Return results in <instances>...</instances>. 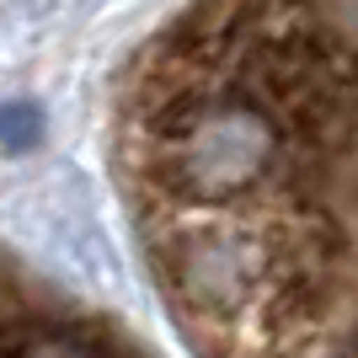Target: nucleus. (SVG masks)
I'll return each instance as SVG.
<instances>
[{
	"mask_svg": "<svg viewBox=\"0 0 358 358\" xmlns=\"http://www.w3.org/2000/svg\"><path fill=\"white\" fill-rule=\"evenodd\" d=\"M118 177L198 358H358V0H203L134 59Z\"/></svg>",
	"mask_w": 358,
	"mask_h": 358,
	"instance_id": "obj_1",
	"label": "nucleus"
},
{
	"mask_svg": "<svg viewBox=\"0 0 358 358\" xmlns=\"http://www.w3.org/2000/svg\"><path fill=\"white\" fill-rule=\"evenodd\" d=\"M0 358H150L113 315L0 257Z\"/></svg>",
	"mask_w": 358,
	"mask_h": 358,
	"instance_id": "obj_2",
	"label": "nucleus"
}]
</instances>
